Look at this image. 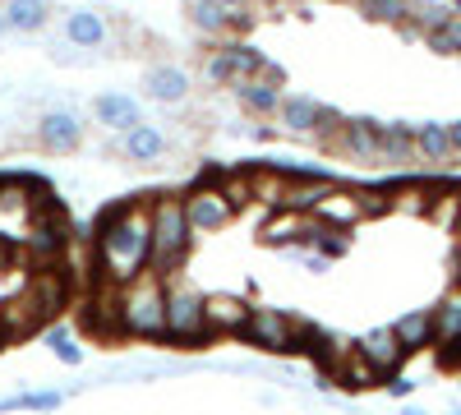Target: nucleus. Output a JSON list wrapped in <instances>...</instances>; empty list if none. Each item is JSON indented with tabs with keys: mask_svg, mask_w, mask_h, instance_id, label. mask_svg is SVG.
Masks as SVG:
<instances>
[{
	"mask_svg": "<svg viewBox=\"0 0 461 415\" xmlns=\"http://www.w3.org/2000/svg\"><path fill=\"white\" fill-rule=\"evenodd\" d=\"M152 268V212L143 203H121L97 217V273L115 286Z\"/></svg>",
	"mask_w": 461,
	"mask_h": 415,
	"instance_id": "nucleus-1",
	"label": "nucleus"
},
{
	"mask_svg": "<svg viewBox=\"0 0 461 415\" xmlns=\"http://www.w3.org/2000/svg\"><path fill=\"white\" fill-rule=\"evenodd\" d=\"M121 332L125 337H167V282L162 273H139L121 286Z\"/></svg>",
	"mask_w": 461,
	"mask_h": 415,
	"instance_id": "nucleus-2",
	"label": "nucleus"
},
{
	"mask_svg": "<svg viewBox=\"0 0 461 415\" xmlns=\"http://www.w3.org/2000/svg\"><path fill=\"white\" fill-rule=\"evenodd\" d=\"M152 212V273H171L185 263L189 245H194V226L185 217V199L158 194L148 203Z\"/></svg>",
	"mask_w": 461,
	"mask_h": 415,
	"instance_id": "nucleus-3",
	"label": "nucleus"
},
{
	"mask_svg": "<svg viewBox=\"0 0 461 415\" xmlns=\"http://www.w3.org/2000/svg\"><path fill=\"white\" fill-rule=\"evenodd\" d=\"M203 300L208 295H199L189 282H167V337H176V342H203V337H212Z\"/></svg>",
	"mask_w": 461,
	"mask_h": 415,
	"instance_id": "nucleus-4",
	"label": "nucleus"
},
{
	"mask_svg": "<svg viewBox=\"0 0 461 415\" xmlns=\"http://www.w3.org/2000/svg\"><path fill=\"white\" fill-rule=\"evenodd\" d=\"M185 217L189 226H194V236H208V231H221V226H230V217H236V208H230V199L217 190V180L208 185H194V190H185Z\"/></svg>",
	"mask_w": 461,
	"mask_h": 415,
	"instance_id": "nucleus-5",
	"label": "nucleus"
},
{
	"mask_svg": "<svg viewBox=\"0 0 461 415\" xmlns=\"http://www.w3.org/2000/svg\"><path fill=\"white\" fill-rule=\"evenodd\" d=\"M37 143H42L47 153H74V148L84 143V121H79V111H69V106L42 111V121H37Z\"/></svg>",
	"mask_w": 461,
	"mask_h": 415,
	"instance_id": "nucleus-6",
	"label": "nucleus"
},
{
	"mask_svg": "<svg viewBox=\"0 0 461 415\" xmlns=\"http://www.w3.org/2000/svg\"><path fill=\"white\" fill-rule=\"evenodd\" d=\"M65 245H69V217L51 203L37 208L32 226H28V249L42 254V258H56V254H65Z\"/></svg>",
	"mask_w": 461,
	"mask_h": 415,
	"instance_id": "nucleus-7",
	"label": "nucleus"
},
{
	"mask_svg": "<svg viewBox=\"0 0 461 415\" xmlns=\"http://www.w3.org/2000/svg\"><path fill=\"white\" fill-rule=\"evenodd\" d=\"M240 337H249V342L263 347V351H291V342H295V319L282 314V310H249V328H245Z\"/></svg>",
	"mask_w": 461,
	"mask_h": 415,
	"instance_id": "nucleus-8",
	"label": "nucleus"
},
{
	"mask_svg": "<svg viewBox=\"0 0 461 415\" xmlns=\"http://www.w3.org/2000/svg\"><path fill=\"white\" fill-rule=\"evenodd\" d=\"M328 148L341 153V158H351V162H360V167H378V121H360V116L346 121Z\"/></svg>",
	"mask_w": 461,
	"mask_h": 415,
	"instance_id": "nucleus-9",
	"label": "nucleus"
},
{
	"mask_svg": "<svg viewBox=\"0 0 461 415\" xmlns=\"http://www.w3.org/2000/svg\"><path fill=\"white\" fill-rule=\"evenodd\" d=\"M332 190H337V180H332V176H319V171H291V176H286V194H282V212H314Z\"/></svg>",
	"mask_w": 461,
	"mask_h": 415,
	"instance_id": "nucleus-10",
	"label": "nucleus"
},
{
	"mask_svg": "<svg viewBox=\"0 0 461 415\" xmlns=\"http://www.w3.org/2000/svg\"><path fill=\"white\" fill-rule=\"evenodd\" d=\"M323 111H328V106H323L319 97H310V93H286L282 106H277V125H282L286 134L314 139L319 125H323Z\"/></svg>",
	"mask_w": 461,
	"mask_h": 415,
	"instance_id": "nucleus-11",
	"label": "nucleus"
},
{
	"mask_svg": "<svg viewBox=\"0 0 461 415\" xmlns=\"http://www.w3.org/2000/svg\"><path fill=\"white\" fill-rule=\"evenodd\" d=\"M167 148H171V139H167L158 125H148V121H139L134 130L121 134V153H125L130 162H139V167L162 162V158H167Z\"/></svg>",
	"mask_w": 461,
	"mask_h": 415,
	"instance_id": "nucleus-12",
	"label": "nucleus"
},
{
	"mask_svg": "<svg viewBox=\"0 0 461 415\" xmlns=\"http://www.w3.org/2000/svg\"><path fill=\"white\" fill-rule=\"evenodd\" d=\"M411 162H420L415 158V125H402V121L378 125V167H411Z\"/></svg>",
	"mask_w": 461,
	"mask_h": 415,
	"instance_id": "nucleus-13",
	"label": "nucleus"
},
{
	"mask_svg": "<svg viewBox=\"0 0 461 415\" xmlns=\"http://www.w3.org/2000/svg\"><path fill=\"white\" fill-rule=\"evenodd\" d=\"M93 116H97V125L125 134V130H134L143 121V111H139V102L130 93H97L93 97Z\"/></svg>",
	"mask_w": 461,
	"mask_h": 415,
	"instance_id": "nucleus-14",
	"label": "nucleus"
},
{
	"mask_svg": "<svg viewBox=\"0 0 461 415\" xmlns=\"http://www.w3.org/2000/svg\"><path fill=\"white\" fill-rule=\"evenodd\" d=\"M356 347H360V351L378 365V374H393V369L402 365V356H406V347H402V337H397V328H393V323L369 328Z\"/></svg>",
	"mask_w": 461,
	"mask_h": 415,
	"instance_id": "nucleus-15",
	"label": "nucleus"
},
{
	"mask_svg": "<svg viewBox=\"0 0 461 415\" xmlns=\"http://www.w3.org/2000/svg\"><path fill=\"white\" fill-rule=\"evenodd\" d=\"M203 310H208V328L212 332H245L249 328V305L240 295H226V291H212L208 300H203Z\"/></svg>",
	"mask_w": 461,
	"mask_h": 415,
	"instance_id": "nucleus-16",
	"label": "nucleus"
},
{
	"mask_svg": "<svg viewBox=\"0 0 461 415\" xmlns=\"http://www.w3.org/2000/svg\"><path fill=\"white\" fill-rule=\"evenodd\" d=\"M415 158H420V162H429V167H461L456 153H452L447 125H438V121L415 125Z\"/></svg>",
	"mask_w": 461,
	"mask_h": 415,
	"instance_id": "nucleus-17",
	"label": "nucleus"
},
{
	"mask_svg": "<svg viewBox=\"0 0 461 415\" xmlns=\"http://www.w3.org/2000/svg\"><path fill=\"white\" fill-rule=\"evenodd\" d=\"M230 88H236V102L249 111V116H277V106H282V97H286L277 84L258 79V74H254V79H236Z\"/></svg>",
	"mask_w": 461,
	"mask_h": 415,
	"instance_id": "nucleus-18",
	"label": "nucleus"
},
{
	"mask_svg": "<svg viewBox=\"0 0 461 415\" xmlns=\"http://www.w3.org/2000/svg\"><path fill=\"white\" fill-rule=\"evenodd\" d=\"M65 42L84 47V51H97V47L111 42V23H106L102 14H93V10H74V14L65 19Z\"/></svg>",
	"mask_w": 461,
	"mask_h": 415,
	"instance_id": "nucleus-19",
	"label": "nucleus"
},
{
	"mask_svg": "<svg viewBox=\"0 0 461 415\" xmlns=\"http://www.w3.org/2000/svg\"><path fill=\"white\" fill-rule=\"evenodd\" d=\"M143 88H148V97H158V102H185L189 97V69H180V65H152L143 74Z\"/></svg>",
	"mask_w": 461,
	"mask_h": 415,
	"instance_id": "nucleus-20",
	"label": "nucleus"
},
{
	"mask_svg": "<svg viewBox=\"0 0 461 415\" xmlns=\"http://www.w3.org/2000/svg\"><path fill=\"white\" fill-rule=\"evenodd\" d=\"M434 342H443V351L461 347V286H452L434 305Z\"/></svg>",
	"mask_w": 461,
	"mask_h": 415,
	"instance_id": "nucleus-21",
	"label": "nucleus"
},
{
	"mask_svg": "<svg viewBox=\"0 0 461 415\" xmlns=\"http://www.w3.org/2000/svg\"><path fill=\"white\" fill-rule=\"evenodd\" d=\"M314 217H323V226H351V221H365V217H360V199H356V190H332V194L314 208Z\"/></svg>",
	"mask_w": 461,
	"mask_h": 415,
	"instance_id": "nucleus-22",
	"label": "nucleus"
},
{
	"mask_svg": "<svg viewBox=\"0 0 461 415\" xmlns=\"http://www.w3.org/2000/svg\"><path fill=\"white\" fill-rule=\"evenodd\" d=\"M393 328H397V337H402L406 351H420V347L434 342V310H411V314H402Z\"/></svg>",
	"mask_w": 461,
	"mask_h": 415,
	"instance_id": "nucleus-23",
	"label": "nucleus"
},
{
	"mask_svg": "<svg viewBox=\"0 0 461 415\" xmlns=\"http://www.w3.org/2000/svg\"><path fill=\"white\" fill-rule=\"evenodd\" d=\"M5 14L14 32H42L51 19V5L47 0H5Z\"/></svg>",
	"mask_w": 461,
	"mask_h": 415,
	"instance_id": "nucleus-24",
	"label": "nucleus"
},
{
	"mask_svg": "<svg viewBox=\"0 0 461 415\" xmlns=\"http://www.w3.org/2000/svg\"><path fill=\"white\" fill-rule=\"evenodd\" d=\"M189 23H194L199 32H230V10L221 5V0H189Z\"/></svg>",
	"mask_w": 461,
	"mask_h": 415,
	"instance_id": "nucleus-25",
	"label": "nucleus"
},
{
	"mask_svg": "<svg viewBox=\"0 0 461 415\" xmlns=\"http://www.w3.org/2000/svg\"><path fill=\"white\" fill-rule=\"evenodd\" d=\"M434 208V190L429 185H393V212H411V217H429Z\"/></svg>",
	"mask_w": 461,
	"mask_h": 415,
	"instance_id": "nucleus-26",
	"label": "nucleus"
},
{
	"mask_svg": "<svg viewBox=\"0 0 461 415\" xmlns=\"http://www.w3.org/2000/svg\"><path fill=\"white\" fill-rule=\"evenodd\" d=\"M425 47L434 56H461V10H452L447 23H438L434 32H425Z\"/></svg>",
	"mask_w": 461,
	"mask_h": 415,
	"instance_id": "nucleus-27",
	"label": "nucleus"
},
{
	"mask_svg": "<svg viewBox=\"0 0 461 415\" xmlns=\"http://www.w3.org/2000/svg\"><path fill=\"white\" fill-rule=\"evenodd\" d=\"M217 190L230 199V208H249L254 203V180H249V171H226V176H217Z\"/></svg>",
	"mask_w": 461,
	"mask_h": 415,
	"instance_id": "nucleus-28",
	"label": "nucleus"
},
{
	"mask_svg": "<svg viewBox=\"0 0 461 415\" xmlns=\"http://www.w3.org/2000/svg\"><path fill=\"white\" fill-rule=\"evenodd\" d=\"M356 5H360V14L374 19V23H393V28H402L411 0H356Z\"/></svg>",
	"mask_w": 461,
	"mask_h": 415,
	"instance_id": "nucleus-29",
	"label": "nucleus"
},
{
	"mask_svg": "<svg viewBox=\"0 0 461 415\" xmlns=\"http://www.w3.org/2000/svg\"><path fill=\"white\" fill-rule=\"evenodd\" d=\"M226 56H230V84H236V79H254V74L263 69V51H254L245 42L226 47Z\"/></svg>",
	"mask_w": 461,
	"mask_h": 415,
	"instance_id": "nucleus-30",
	"label": "nucleus"
},
{
	"mask_svg": "<svg viewBox=\"0 0 461 415\" xmlns=\"http://www.w3.org/2000/svg\"><path fill=\"white\" fill-rule=\"evenodd\" d=\"M60 406V392H14L0 401V410H56Z\"/></svg>",
	"mask_w": 461,
	"mask_h": 415,
	"instance_id": "nucleus-31",
	"label": "nucleus"
},
{
	"mask_svg": "<svg viewBox=\"0 0 461 415\" xmlns=\"http://www.w3.org/2000/svg\"><path fill=\"white\" fill-rule=\"evenodd\" d=\"M28 208V180L10 176V180H0V212H23Z\"/></svg>",
	"mask_w": 461,
	"mask_h": 415,
	"instance_id": "nucleus-32",
	"label": "nucleus"
},
{
	"mask_svg": "<svg viewBox=\"0 0 461 415\" xmlns=\"http://www.w3.org/2000/svg\"><path fill=\"white\" fill-rule=\"evenodd\" d=\"M360 217H388L393 212V190H356Z\"/></svg>",
	"mask_w": 461,
	"mask_h": 415,
	"instance_id": "nucleus-33",
	"label": "nucleus"
},
{
	"mask_svg": "<svg viewBox=\"0 0 461 415\" xmlns=\"http://www.w3.org/2000/svg\"><path fill=\"white\" fill-rule=\"evenodd\" d=\"M203 84H208V88L230 84V56H226V47H221V51H212V56L203 60Z\"/></svg>",
	"mask_w": 461,
	"mask_h": 415,
	"instance_id": "nucleus-34",
	"label": "nucleus"
},
{
	"mask_svg": "<svg viewBox=\"0 0 461 415\" xmlns=\"http://www.w3.org/2000/svg\"><path fill=\"white\" fill-rule=\"evenodd\" d=\"M51 356H56L60 365H84V347L74 342L69 332H60V328L51 332Z\"/></svg>",
	"mask_w": 461,
	"mask_h": 415,
	"instance_id": "nucleus-35",
	"label": "nucleus"
},
{
	"mask_svg": "<svg viewBox=\"0 0 461 415\" xmlns=\"http://www.w3.org/2000/svg\"><path fill=\"white\" fill-rule=\"evenodd\" d=\"M51 60H56V65H69V69L93 65V56H88L84 47H74V42H56V47H51Z\"/></svg>",
	"mask_w": 461,
	"mask_h": 415,
	"instance_id": "nucleus-36",
	"label": "nucleus"
},
{
	"mask_svg": "<svg viewBox=\"0 0 461 415\" xmlns=\"http://www.w3.org/2000/svg\"><path fill=\"white\" fill-rule=\"evenodd\" d=\"M249 28H254L249 5H236V10H230V32H249Z\"/></svg>",
	"mask_w": 461,
	"mask_h": 415,
	"instance_id": "nucleus-37",
	"label": "nucleus"
},
{
	"mask_svg": "<svg viewBox=\"0 0 461 415\" xmlns=\"http://www.w3.org/2000/svg\"><path fill=\"white\" fill-rule=\"evenodd\" d=\"M388 392H393V397H411V392H415V383H411V379H393V383H388Z\"/></svg>",
	"mask_w": 461,
	"mask_h": 415,
	"instance_id": "nucleus-38",
	"label": "nucleus"
},
{
	"mask_svg": "<svg viewBox=\"0 0 461 415\" xmlns=\"http://www.w3.org/2000/svg\"><path fill=\"white\" fill-rule=\"evenodd\" d=\"M447 139H452V153H456V162H461V121L447 125Z\"/></svg>",
	"mask_w": 461,
	"mask_h": 415,
	"instance_id": "nucleus-39",
	"label": "nucleus"
},
{
	"mask_svg": "<svg viewBox=\"0 0 461 415\" xmlns=\"http://www.w3.org/2000/svg\"><path fill=\"white\" fill-rule=\"evenodd\" d=\"M14 28H10V14H5V5H0V37H10Z\"/></svg>",
	"mask_w": 461,
	"mask_h": 415,
	"instance_id": "nucleus-40",
	"label": "nucleus"
},
{
	"mask_svg": "<svg viewBox=\"0 0 461 415\" xmlns=\"http://www.w3.org/2000/svg\"><path fill=\"white\" fill-rule=\"evenodd\" d=\"M221 5H226V10H236V5H249V0H221Z\"/></svg>",
	"mask_w": 461,
	"mask_h": 415,
	"instance_id": "nucleus-41",
	"label": "nucleus"
},
{
	"mask_svg": "<svg viewBox=\"0 0 461 415\" xmlns=\"http://www.w3.org/2000/svg\"><path fill=\"white\" fill-rule=\"evenodd\" d=\"M402 415H425V410H420V406H406V410H402Z\"/></svg>",
	"mask_w": 461,
	"mask_h": 415,
	"instance_id": "nucleus-42",
	"label": "nucleus"
},
{
	"mask_svg": "<svg viewBox=\"0 0 461 415\" xmlns=\"http://www.w3.org/2000/svg\"><path fill=\"white\" fill-rule=\"evenodd\" d=\"M258 5H277V0H258Z\"/></svg>",
	"mask_w": 461,
	"mask_h": 415,
	"instance_id": "nucleus-43",
	"label": "nucleus"
},
{
	"mask_svg": "<svg viewBox=\"0 0 461 415\" xmlns=\"http://www.w3.org/2000/svg\"><path fill=\"white\" fill-rule=\"evenodd\" d=\"M452 10H461V0H452Z\"/></svg>",
	"mask_w": 461,
	"mask_h": 415,
	"instance_id": "nucleus-44",
	"label": "nucleus"
},
{
	"mask_svg": "<svg viewBox=\"0 0 461 415\" xmlns=\"http://www.w3.org/2000/svg\"><path fill=\"white\" fill-rule=\"evenodd\" d=\"M447 415H461V410H447Z\"/></svg>",
	"mask_w": 461,
	"mask_h": 415,
	"instance_id": "nucleus-45",
	"label": "nucleus"
},
{
	"mask_svg": "<svg viewBox=\"0 0 461 415\" xmlns=\"http://www.w3.org/2000/svg\"><path fill=\"white\" fill-rule=\"evenodd\" d=\"M351 5H356V0H351Z\"/></svg>",
	"mask_w": 461,
	"mask_h": 415,
	"instance_id": "nucleus-46",
	"label": "nucleus"
}]
</instances>
